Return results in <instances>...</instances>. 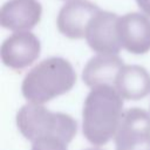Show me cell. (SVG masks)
I'll return each mask as SVG.
<instances>
[{"label": "cell", "mask_w": 150, "mask_h": 150, "mask_svg": "<svg viewBox=\"0 0 150 150\" xmlns=\"http://www.w3.org/2000/svg\"><path fill=\"white\" fill-rule=\"evenodd\" d=\"M123 101L111 86L91 88L82 110V132L93 145L107 144L115 137L122 115Z\"/></svg>", "instance_id": "cell-1"}, {"label": "cell", "mask_w": 150, "mask_h": 150, "mask_svg": "<svg viewBox=\"0 0 150 150\" xmlns=\"http://www.w3.org/2000/svg\"><path fill=\"white\" fill-rule=\"evenodd\" d=\"M76 82L71 63L63 57H48L38 63L25 76L21 86L23 97L34 104H42L68 93Z\"/></svg>", "instance_id": "cell-2"}, {"label": "cell", "mask_w": 150, "mask_h": 150, "mask_svg": "<svg viewBox=\"0 0 150 150\" xmlns=\"http://www.w3.org/2000/svg\"><path fill=\"white\" fill-rule=\"evenodd\" d=\"M16 125L22 136L32 143L42 138H56L69 144L77 131V122L70 115L53 112L34 103L20 108Z\"/></svg>", "instance_id": "cell-3"}, {"label": "cell", "mask_w": 150, "mask_h": 150, "mask_svg": "<svg viewBox=\"0 0 150 150\" xmlns=\"http://www.w3.org/2000/svg\"><path fill=\"white\" fill-rule=\"evenodd\" d=\"M116 150H150V114L134 107L127 109L115 135Z\"/></svg>", "instance_id": "cell-4"}, {"label": "cell", "mask_w": 150, "mask_h": 150, "mask_svg": "<svg viewBox=\"0 0 150 150\" xmlns=\"http://www.w3.org/2000/svg\"><path fill=\"white\" fill-rule=\"evenodd\" d=\"M120 16L108 11H101L91 19L87 33L86 41L88 46L98 54L117 55L122 48L118 38Z\"/></svg>", "instance_id": "cell-5"}, {"label": "cell", "mask_w": 150, "mask_h": 150, "mask_svg": "<svg viewBox=\"0 0 150 150\" xmlns=\"http://www.w3.org/2000/svg\"><path fill=\"white\" fill-rule=\"evenodd\" d=\"M40 41L33 33L16 32L2 42L0 55L5 66L21 70L40 56Z\"/></svg>", "instance_id": "cell-6"}, {"label": "cell", "mask_w": 150, "mask_h": 150, "mask_svg": "<svg viewBox=\"0 0 150 150\" xmlns=\"http://www.w3.org/2000/svg\"><path fill=\"white\" fill-rule=\"evenodd\" d=\"M100 8L86 0L69 1L62 6L56 19L59 32L69 39L86 38L87 28Z\"/></svg>", "instance_id": "cell-7"}, {"label": "cell", "mask_w": 150, "mask_h": 150, "mask_svg": "<svg viewBox=\"0 0 150 150\" xmlns=\"http://www.w3.org/2000/svg\"><path fill=\"white\" fill-rule=\"evenodd\" d=\"M118 38L122 48L132 54H145L150 50V19L141 13H128L120 16Z\"/></svg>", "instance_id": "cell-8"}, {"label": "cell", "mask_w": 150, "mask_h": 150, "mask_svg": "<svg viewBox=\"0 0 150 150\" xmlns=\"http://www.w3.org/2000/svg\"><path fill=\"white\" fill-rule=\"evenodd\" d=\"M42 7L38 0H9L0 11V23L13 32H28L41 20Z\"/></svg>", "instance_id": "cell-9"}, {"label": "cell", "mask_w": 150, "mask_h": 150, "mask_svg": "<svg viewBox=\"0 0 150 150\" xmlns=\"http://www.w3.org/2000/svg\"><path fill=\"white\" fill-rule=\"evenodd\" d=\"M124 63L117 55L98 54L93 56L83 68L82 80L90 88L111 86L115 88L117 76Z\"/></svg>", "instance_id": "cell-10"}, {"label": "cell", "mask_w": 150, "mask_h": 150, "mask_svg": "<svg viewBox=\"0 0 150 150\" xmlns=\"http://www.w3.org/2000/svg\"><path fill=\"white\" fill-rule=\"evenodd\" d=\"M115 89L122 98L137 101L145 97L150 93V74L141 66H124L120 71Z\"/></svg>", "instance_id": "cell-11"}, {"label": "cell", "mask_w": 150, "mask_h": 150, "mask_svg": "<svg viewBox=\"0 0 150 150\" xmlns=\"http://www.w3.org/2000/svg\"><path fill=\"white\" fill-rule=\"evenodd\" d=\"M32 150H68L67 144L56 138H42L32 143Z\"/></svg>", "instance_id": "cell-12"}, {"label": "cell", "mask_w": 150, "mask_h": 150, "mask_svg": "<svg viewBox=\"0 0 150 150\" xmlns=\"http://www.w3.org/2000/svg\"><path fill=\"white\" fill-rule=\"evenodd\" d=\"M138 7L146 14L150 16V0H136Z\"/></svg>", "instance_id": "cell-13"}, {"label": "cell", "mask_w": 150, "mask_h": 150, "mask_svg": "<svg viewBox=\"0 0 150 150\" xmlns=\"http://www.w3.org/2000/svg\"><path fill=\"white\" fill-rule=\"evenodd\" d=\"M84 150H102V149H98V148H88V149H84Z\"/></svg>", "instance_id": "cell-14"}, {"label": "cell", "mask_w": 150, "mask_h": 150, "mask_svg": "<svg viewBox=\"0 0 150 150\" xmlns=\"http://www.w3.org/2000/svg\"><path fill=\"white\" fill-rule=\"evenodd\" d=\"M69 1H75V0H69Z\"/></svg>", "instance_id": "cell-15"}]
</instances>
